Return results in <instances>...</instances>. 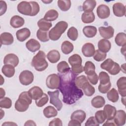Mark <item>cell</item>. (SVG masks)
<instances>
[{"instance_id": "f1b7e54d", "label": "cell", "mask_w": 126, "mask_h": 126, "mask_svg": "<svg viewBox=\"0 0 126 126\" xmlns=\"http://www.w3.org/2000/svg\"><path fill=\"white\" fill-rule=\"evenodd\" d=\"M96 5V2L94 0H85L82 6L84 12H92Z\"/></svg>"}, {"instance_id": "9c48e42d", "label": "cell", "mask_w": 126, "mask_h": 126, "mask_svg": "<svg viewBox=\"0 0 126 126\" xmlns=\"http://www.w3.org/2000/svg\"><path fill=\"white\" fill-rule=\"evenodd\" d=\"M116 126H123L126 123V114L125 111L119 110L116 111L114 118H113Z\"/></svg>"}, {"instance_id": "7402d4cb", "label": "cell", "mask_w": 126, "mask_h": 126, "mask_svg": "<svg viewBox=\"0 0 126 126\" xmlns=\"http://www.w3.org/2000/svg\"><path fill=\"white\" fill-rule=\"evenodd\" d=\"M14 38L12 34L4 32L0 34V43L1 45H9L13 43Z\"/></svg>"}, {"instance_id": "484cf974", "label": "cell", "mask_w": 126, "mask_h": 126, "mask_svg": "<svg viewBox=\"0 0 126 126\" xmlns=\"http://www.w3.org/2000/svg\"><path fill=\"white\" fill-rule=\"evenodd\" d=\"M86 113L82 110H77L74 111L70 117L71 119L77 120L81 123L83 122L86 118Z\"/></svg>"}, {"instance_id": "8992f818", "label": "cell", "mask_w": 126, "mask_h": 126, "mask_svg": "<svg viewBox=\"0 0 126 126\" xmlns=\"http://www.w3.org/2000/svg\"><path fill=\"white\" fill-rule=\"evenodd\" d=\"M48 94L50 97V103L55 106L57 110L60 111L62 108L63 104L59 98V91L56 90L54 92L48 91Z\"/></svg>"}, {"instance_id": "94428289", "label": "cell", "mask_w": 126, "mask_h": 126, "mask_svg": "<svg viewBox=\"0 0 126 126\" xmlns=\"http://www.w3.org/2000/svg\"><path fill=\"white\" fill-rule=\"evenodd\" d=\"M24 126H36V124L32 120H28L25 123Z\"/></svg>"}, {"instance_id": "9f6ffc18", "label": "cell", "mask_w": 126, "mask_h": 126, "mask_svg": "<svg viewBox=\"0 0 126 126\" xmlns=\"http://www.w3.org/2000/svg\"><path fill=\"white\" fill-rule=\"evenodd\" d=\"M63 125L62 121L59 118H55L52 120L49 124V126H62Z\"/></svg>"}, {"instance_id": "4dcf8cb0", "label": "cell", "mask_w": 126, "mask_h": 126, "mask_svg": "<svg viewBox=\"0 0 126 126\" xmlns=\"http://www.w3.org/2000/svg\"><path fill=\"white\" fill-rule=\"evenodd\" d=\"M59 16V13L55 9H50L48 10L45 14L44 19L49 22L56 20Z\"/></svg>"}, {"instance_id": "7c38bea8", "label": "cell", "mask_w": 126, "mask_h": 126, "mask_svg": "<svg viewBox=\"0 0 126 126\" xmlns=\"http://www.w3.org/2000/svg\"><path fill=\"white\" fill-rule=\"evenodd\" d=\"M95 52L94 46L91 43H86L82 47V52L85 57H92L94 56Z\"/></svg>"}, {"instance_id": "d590c367", "label": "cell", "mask_w": 126, "mask_h": 126, "mask_svg": "<svg viewBox=\"0 0 126 126\" xmlns=\"http://www.w3.org/2000/svg\"><path fill=\"white\" fill-rule=\"evenodd\" d=\"M107 97L109 100L112 102H116L119 100V93L115 88L111 89L108 91Z\"/></svg>"}, {"instance_id": "ac0fdd59", "label": "cell", "mask_w": 126, "mask_h": 126, "mask_svg": "<svg viewBox=\"0 0 126 126\" xmlns=\"http://www.w3.org/2000/svg\"><path fill=\"white\" fill-rule=\"evenodd\" d=\"M28 93L32 99L35 100L41 97L43 94L42 90L38 86L32 87L29 90Z\"/></svg>"}, {"instance_id": "603a6c76", "label": "cell", "mask_w": 126, "mask_h": 126, "mask_svg": "<svg viewBox=\"0 0 126 126\" xmlns=\"http://www.w3.org/2000/svg\"><path fill=\"white\" fill-rule=\"evenodd\" d=\"M60 54L57 50H51L47 55V59L52 63H57L60 60Z\"/></svg>"}, {"instance_id": "680465c9", "label": "cell", "mask_w": 126, "mask_h": 126, "mask_svg": "<svg viewBox=\"0 0 126 126\" xmlns=\"http://www.w3.org/2000/svg\"><path fill=\"white\" fill-rule=\"evenodd\" d=\"M68 126H81V123L78 121L77 120H74V119H71V120L69 122V123L68 124Z\"/></svg>"}, {"instance_id": "cb8c5ba5", "label": "cell", "mask_w": 126, "mask_h": 126, "mask_svg": "<svg viewBox=\"0 0 126 126\" xmlns=\"http://www.w3.org/2000/svg\"><path fill=\"white\" fill-rule=\"evenodd\" d=\"M116 63V62H114L111 59L109 58L101 63L100 67L102 69L107 71L109 73H110L115 67Z\"/></svg>"}, {"instance_id": "db71d44e", "label": "cell", "mask_w": 126, "mask_h": 126, "mask_svg": "<svg viewBox=\"0 0 126 126\" xmlns=\"http://www.w3.org/2000/svg\"><path fill=\"white\" fill-rule=\"evenodd\" d=\"M99 125V124L97 122L94 116L89 117L85 124V126H98Z\"/></svg>"}, {"instance_id": "f35d334b", "label": "cell", "mask_w": 126, "mask_h": 126, "mask_svg": "<svg viewBox=\"0 0 126 126\" xmlns=\"http://www.w3.org/2000/svg\"><path fill=\"white\" fill-rule=\"evenodd\" d=\"M95 65L94 63L91 61H87L85 63L84 67V71L87 75L91 74L95 72Z\"/></svg>"}, {"instance_id": "83f0119b", "label": "cell", "mask_w": 126, "mask_h": 126, "mask_svg": "<svg viewBox=\"0 0 126 126\" xmlns=\"http://www.w3.org/2000/svg\"><path fill=\"white\" fill-rule=\"evenodd\" d=\"M105 103V101L104 97L100 95H97L94 97L91 101L92 106L96 108L102 107L104 105Z\"/></svg>"}, {"instance_id": "5b68a950", "label": "cell", "mask_w": 126, "mask_h": 126, "mask_svg": "<svg viewBox=\"0 0 126 126\" xmlns=\"http://www.w3.org/2000/svg\"><path fill=\"white\" fill-rule=\"evenodd\" d=\"M60 83V78L57 74L53 73L49 75L46 80V85L50 89H59Z\"/></svg>"}, {"instance_id": "f6af8a7d", "label": "cell", "mask_w": 126, "mask_h": 126, "mask_svg": "<svg viewBox=\"0 0 126 126\" xmlns=\"http://www.w3.org/2000/svg\"><path fill=\"white\" fill-rule=\"evenodd\" d=\"M98 78L100 84L101 85H105L110 82L109 75L104 71H101L99 73Z\"/></svg>"}, {"instance_id": "e575fe53", "label": "cell", "mask_w": 126, "mask_h": 126, "mask_svg": "<svg viewBox=\"0 0 126 126\" xmlns=\"http://www.w3.org/2000/svg\"><path fill=\"white\" fill-rule=\"evenodd\" d=\"M116 44L119 46H124L126 45V34L124 32L118 33L115 38Z\"/></svg>"}, {"instance_id": "44dd1931", "label": "cell", "mask_w": 126, "mask_h": 126, "mask_svg": "<svg viewBox=\"0 0 126 126\" xmlns=\"http://www.w3.org/2000/svg\"><path fill=\"white\" fill-rule=\"evenodd\" d=\"M25 20L23 18L18 15H14L11 17L10 24L14 28H18L24 25Z\"/></svg>"}, {"instance_id": "c3c4849f", "label": "cell", "mask_w": 126, "mask_h": 126, "mask_svg": "<svg viewBox=\"0 0 126 126\" xmlns=\"http://www.w3.org/2000/svg\"><path fill=\"white\" fill-rule=\"evenodd\" d=\"M95 118L99 124L103 123L106 119V116L103 110L97 111L95 114Z\"/></svg>"}, {"instance_id": "52a82bcc", "label": "cell", "mask_w": 126, "mask_h": 126, "mask_svg": "<svg viewBox=\"0 0 126 126\" xmlns=\"http://www.w3.org/2000/svg\"><path fill=\"white\" fill-rule=\"evenodd\" d=\"M19 78L21 84L25 86H28L33 82L34 76L33 73L31 71L26 70L21 72Z\"/></svg>"}, {"instance_id": "7dc6e473", "label": "cell", "mask_w": 126, "mask_h": 126, "mask_svg": "<svg viewBox=\"0 0 126 126\" xmlns=\"http://www.w3.org/2000/svg\"><path fill=\"white\" fill-rule=\"evenodd\" d=\"M107 56L106 53L102 52L98 49L96 50L93 56L94 59L97 62H101L104 60Z\"/></svg>"}, {"instance_id": "11a10c76", "label": "cell", "mask_w": 126, "mask_h": 126, "mask_svg": "<svg viewBox=\"0 0 126 126\" xmlns=\"http://www.w3.org/2000/svg\"><path fill=\"white\" fill-rule=\"evenodd\" d=\"M72 71L76 75H78L84 71V67L82 64H77L71 66Z\"/></svg>"}, {"instance_id": "f546056e", "label": "cell", "mask_w": 126, "mask_h": 126, "mask_svg": "<svg viewBox=\"0 0 126 126\" xmlns=\"http://www.w3.org/2000/svg\"><path fill=\"white\" fill-rule=\"evenodd\" d=\"M44 116L47 118L56 117L58 114L57 110L53 106H48L45 107L43 111Z\"/></svg>"}, {"instance_id": "be15d7a7", "label": "cell", "mask_w": 126, "mask_h": 126, "mask_svg": "<svg viewBox=\"0 0 126 126\" xmlns=\"http://www.w3.org/2000/svg\"><path fill=\"white\" fill-rule=\"evenodd\" d=\"M0 98H2V97H3L4 96V95L5 94V92L4 90L2 88H0Z\"/></svg>"}, {"instance_id": "6da1fadb", "label": "cell", "mask_w": 126, "mask_h": 126, "mask_svg": "<svg viewBox=\"0 0 126 126\" xmlns=\"http://www.w3.org/2000/svg\"><path fill=\"white\" fill-rule=\"evenodd\" d=\"M58 74L60 78L59 89L63 94V101L65 104H73L83 96V91L75 84L77 75L72 71L71 68Z\"/></svg>"}, {"instance_id": "2e32d148", "label": "cell", "mask_w": 126, "mask_h": 126, "mask_svg": "<svg viewBox=\"0 0 126 126\" xmlns=\"http://www.w3.org/2000/svg\"><path fill=\"white\" fill-rule=\"evenodd\" d=\"M117 86L118 92L122 97L126 95V77L125 76L120 77L117 82Z\"/></svg>"}, {"instance_id": "6125c7cd", "label": "cell", "mask_w": 126, "mask_h": 126, "mask_svg": "<svg viewBox=\"0 0 126 126\" xmlns=\"http://www.w3.org/2000/svg\"><path fill=\"white\" fill-rule=\"evenodd\" d=\"M17 126V125L13 122H5L4 123L2 124V126Z\"/></svg>"}, {"instance_id": "74e56055", "label": "cell", "mask_w": 126, "mask_h": 126, "mask_svg": "<svg viewBox=\"0 0 126 126\" xmlns=\"http://www.w3.org/2000/svg\"><path fill=\"white\" fill-rule=\"evenodd\" d=\"M71 1L69 0H58V6L63 11H66L69 9L71 6Z\"/></svg>"}, {"instance_id": "f5cc1de1", "label": "cell", "mask_w": 126, "mask_h": 126, "mask_svg": "<svg viewBox=\"0 0 126 126\" xmlns=\"http://www.w3.org/2000/svg\"><path fill=\"white\" fill-rule=\"evenodd\" d=\"M30 2H31V3L32 5V12L31 16H35L36 15H37L38 14V13L39 11V10H40L39 5L38 3L36 1H31Z\"/></svg>"}, {"instance_id": "e7e4bbea", "label": "cell", "mask_w": 126, "mask_h": 126, "mask_svg": "<svg viewBox=\"0 0 126 126\" xmlns=\"http://www.w3.org/2000/svg\"><path fill=\"white\" fill-rule=\"evenodd\" d=\"M125 98H126V96H124L122 97V102L123 103L124 105H125Z\"/></svg>"}, {"instance_id": "03108f58", "label": "cell", "mask_w": 126, "mask_h": 126, "mask_svg": "<svg viewBox=\"0 0 126 126\" xmlns=\"http://www.w3.org/2000/svg\"><path fill=\"white\" fill-rule=\"evenodd\" d=\"M52 1L53 0H49V1H46V0H42V1L43 2H44V3H50V2H52Z\"/></svg>"}, {"instance_id": "ab89813d", "label": "cell", "mask_w": 126, "mask_h": 126, "mask_svg": "<svg viewBox=\"0 0 126 126\" xmlns=\"http://www.w3.org/2000/svg\"><path fill=\"white\" fill-rule=\"evenodd\" d=\"M84 94L88 96H92L95 93L94 88L91 85L89 82H88L85 85V86L82 88Z\"/></svg>"}, {"instance_id": "4316f807", "label": "cell", "mask_w": 126, "mask_h": 126, "mask_svg": "<svg viewBox=\"0 0 126 126\" xmlns=\"http://www.w3.org/2000/svg\"><path fill=\"white\" fill-rule=\"evenodd\" d=\"M1 71L4 76L10 78L13 77L14 75L15 70L14 66L10 64H5L2 66Z\"/></svg>"}, {"instance_id": "ee69618b", "label": "cell", "mask_w": 126, "mask_h": 126, "mask_svg": "<svg viewBox=\"0 0 126 126\" xmlns=\"http://www.w3.org/2000/svg\"><path fill=\"white\" fill-rule=\"evenodd\" d=\"M12 106L11 100L7 97H3L0 98V107L6 109L10 108Z\"/></svg>"}, {"instance_id": "3957f363", "label": "cell", "mask_w": 126, "mask_h": 126, "mask_svg": "<svg viewBox=\"0 0 126 126\" xmlns=\"http://www.w3.org/2000/svg\"><path fill=\"white\" fill-rule=\"evenodd\" d=\"M45 58V53L43 51H38L32 58L31 63L32 65L38 71H42L45 70L48 66V63Z\"/></svg>"}, {"instance_id": "8fae6325", "label": "cell", "mask_w": 126, "mask_h": 126, "mask_svg": "<svg viewBox=\"0 0 126 126\" xmlns=\"http://www.w3.org/2000/svg\"><path fill=\"white\" fill-rule=\"evenodd\" d=\"M96 13L99 18L106 19L110 16V9L106 5L100 4L97 7Z\"/></svg>"}, {"instance_id": "4fadbf2b", "label": "cell", "mask_w": 126, "mask_h": 126, "mask_svg": "<svg viewBox=\"0 0 126 126\" xmlns=\"http://www.w3.org/2000/svg\"><path fill=\"white\" fill-rule=\"evenodd\" d=\"M19 62L18 57L15 54L12 53L7 54L3 59V63L4 64H10L14 67L17 66Z\"/></svg>"}, {"instance_id": "bcb514c9", "label": "cell", "mask_w": 126, "mask_h": 126, "mask_svg": "<svg viewBox=\"0 0 126 126\" xmlns=\"http://www.w3.org/2000/svg\"><path fill=\"white\" fill-rule=\"evenodd\" d=\"M48 100L49 98L47 94H46L45 93H43L42 96L41 97L37 99V100H35V103L37 106L41 107L48 102Z\"/></svg>"}, {"instance_id": "5bb4252c", "label": "cell", "mask_w": 126, "mask_h": 126, "mask_svg": "<svg viewBox=\"0 0 126 126\" xmlns=\"http://www.w3.org/2000/svg\"><path fill=\"white\" fill-rule=\"evenodd\" d=\"M114 14L117 17H122L125 15L126 7L121 2H116L113 5Z\"/></svg>"}, {"instance_id": "f907efd6", "label": "cell", "mask_w": 126, "mask_h": 126, "mask_svg": "<svg viewBox=\"0 0 126 126\" xmlns=\"http://www.w3.org/2000/svg\"><path fill=\"white\" fill-rule=\"evenodd\" d=\"M87 79L92 84L96 85L98 82V76L97 74L94 72L91 74L87 75Z\"/></svg>"}, {"instance_id": "7a4b0ae2", "label": "cell", "mask_w": 126, "mask_h": 126, "mask_svg": "<svg viewBox=\"0 0 126 126\" xmlns=\"http://www.w3.org/2000/svg\"><path fill=\"white\" fill-rule=\"evenodd\" d=\"M32 98L28 92L21 93L15 103V108L18 112H25L28 110L32 103Z\"/></svg>"}, {"instance_id": "7bdbcfd3", "label": "cell", "mask_w": 126, "mask_h": 126, "mask_svg": "<svg viewBox=\"0 0 126 126\" xmlns=\"http://www.w3.org/2000/svg\"><path fill=\"white\" fill-rule=\"evenodd\" d=\"M67 35L68 37L73 41H75L77 39L78 36V32L77 30L74 27H70L67 32Z\"/></svg>"}, {"instance_id": "d6a6232c", "label": "cell", "mask_w": 126, "mask_h": 126, "mask_svg": "<svg viewBox=\"0 0 126 126\" xmlns=\"http://www.w3.org/2000/svg\"><path fill=\"white\" fill-rule=\"evenodd\" d=\"M37 26L40 30L48 32L52 26V24L51 22L47 21L44 18H42L37 22Z\"/></svg>"}, {"instance_id": "6f0895ef", "label": "cell", "mask_w": 126, "mask_h": 126, "mask_svg": "<svg viewBox=\"0 0 126 126\" xmlns=\"http://www.w3.org/2000/svg\"><path fill=\"white\" fill-rule=\"evenodd\" d=\"M0 15L1 16L2 14L5 13L7 9V4L4 1H0Z\"/></svg>"}, {"instance_id": "681fc988", "label": "cell", "mask_w": 126, "mask_h": 126, "mask_svg": "<svg viewBox=\"0 0 126 126\" xmlns=\"http://www.w3.org/2000/svg\"><path fill=\"white\" fill-rule=\"evenodd\" d=\"M57 67L59 73H63L70 68L68 64L66 62L64 61L60 62L57 64Z\"/></svg>"}, {"instance_id": "9a60e30c", "label": "cell", "mask_w": 126, "mask_h": 126, "mask_svg": "<svg viewBox=\"0 0 126 126\" xmlns=\"http://www.w3.org/2000/svg\"><path fill=\"white\" fill-rule=\"evenodd\" d=\"M16 35L18 40L20 42H23L30 36L31 32L29 29L25 28L18 30Z\"/></svg>"}, {"instance_id": "d6986e66", "label": "cell", "mask_w": 126, "mask_h": 126, "mask_svg": "<svg viewBox=\"0 0 126 126\" xmlns=\"http://www.w3.org/2000/svg\"><path fill=\"white\" fill-rule=\"evenodd\" d=\"M97 46L99 51L106 53L110 50L111 44L108 40L106 39H102L98 41Z\"/></svg>"}, {"instance_id": "30bf717a", "label": "cell", "mask_w": 126, "mask_h": 126, "mask_svg": "<svg viewBox=\"0 0 126 126\" xmlns=\"http://www.w3.org/2000/svg\"><path fill=\"white\" fill-rule=\"evenodd\" d=\"M98 31L100 36L106 39L111 38L114 35V29L112 26L100 27Z\"/></svg>"}, {"instance_id": "836d02e7", "label": "cell", "mask_w": 126, "mask_h": 126, "mask_svg": "<svg viewBox=\"0 0 126 126\" xmlns=\"http://www.w3.org/2000/svg\"><path fill=\"white\" fill-rule=\"evenodd\" d=\"M74 48L73 45L69 41H63L61 45V50L64 54H69L73 51Z\"/></svg>"}, {"instance_id": "8d00e7d4", "label": "cell", "mask_w": 126, "mask_h": 126, "mask_svg": "<svg viewBox=\"0 0 126 126\" xmlns=\"http://www.w3.org/2000/svg\"><path fill=\"white\" fill-rule=\"evenodd\" d=\"M82 62L81 57L77 54L72 55L68 58V63L71 66L77 64H82Z\"/></svg>"}, {"instance_id": "ba28073f", "label": "cell", "mask_w": 126, "mask_h": 126, "mask_svg": "<svg viewBox=\"0 0 126 126\" xmlns=\"http://www.w3.org/2000/svg\"><path fill=\"white\" fill-rule=\"evenodd\" d=\"M17 10L22 14L31 16L32 12V7L30 1H22L18 4Z\"/></svg>"}, {"instance_id": "ffe728a7", "label": "cell", "mask_w": 126, "mask_h": 126, "mask_svg": "<svg viewBox=\"0 0 126 126\" xmlns=\"http://www.w3.org/2000/svg\"><path fill=\"white\" fill-rule=\"evenodd\" d=\"M103 111L106 115L107 120L113 119L117 111L116 108L110 104L105 105L104 107Z\"/></svg>"}, {"instance_id": "91938a15", "label": "cell", "mask_w": 126, "mask_h": 126, "mask_svg": "<svg viewBox=\"0 0 126 126\" xmlns=\"http://www.w3.org/2000/svg\"><path fill=\"white\" fill-rule=\"evenodd\" d=\"M103 126H116L114 120H107V121L103 124Z\"/></svg>"}, {"instance_id": "e0dca14e", "label": "cell", "mask_w": 126, "mask_h": 126, "mask_svg": "<svg viewBox=\"0 0 126 126\" xmlns=\"http://www.w3.org/2000/svg\"><path fill=\"white\" fill-rule=\"evenodd\" d=\"M26 46L28 50L31 52H35L40 49V44L37 40L32 38L26 42Z\"/></svg>"}, {"instance_id": "1f68e13d", "label": "cell", "mask_w": 126, "mask_h": 126, "mask_svg": "<svg viewBox=\"0 0 126 126\" xmlns=\"http://www.w3.org/2000/svg\"><path fill=\"white\" fill-rule=\"evenodd\" d=\"M95 19V15L93 12H84L81 16L82 21L84 23H91Z\"/></svg>"}, {"instance_id": "60d3db41", "label": "cell", "mask_w": 126, "mask_h": 126, "mask_svg": "<svg viewBox=\"0 0 126 126\" xmlns=\"http://www.w3.org/2000/svg\"><path fill=\"white\" fill-rule=\"evenodd\" d=\"M75 82L76 86L80 89H82L86 84L89 82L87 78L85 75H81L77 77Z\"/></svg>"}, {"instance_id": "816d5d0a", "label": "cell", "mask_w": 126, "mask_h": 126, "mask_svg": "<svg viewBox=\"0 0 126 126\" xmlns=\"http://www.w3.org/2000/svg\"><path fill=\"white\" fill-rule=\"evenodd\" d=\"M111 83L110 82L105 85H101L99 84L98 87V89L99 92H100L101 93L106 94L109 90V89L111 88Z\"/></svg>"}, {"instance_id": "b9f144b4", "label": "cell", "mask_w": 126, "mask_h": 126, "mask_svg": "<svg viewBox=\"0 0 126 126\" xmlns=\"http://www.w3.org/2000/svg\"><path fill=\"white\" fill-rule=\"evenodd\" d=\"M36 36L37 38L42 42H47L49 40V34H48V32L46 31L38 29L36 32Z\"/></svg>"}, {"instance_id": "277c9868", "label": "cell", "mask_w": 126, "mask_h": 126, "mask_svg": "<svg viewBox=\"0 0 126 126\" xmlns=\"http://www.w3.org/2000/svg\"><path fill=\"white\" fill-rule=\"evenodd\" d=\"M68 27L67 22L63 21L58 22L56 25L49 32V37L53 41L59 39L62 34L64 32Z\"/></svg>"}, {"instance_id": "d4e9b609", "label": "cell", "mask_w": 126, "mask_h": 126, "mask_svg": "<svg viewBox=\"0 0 126 126\" xmlns=\"http://www.w3.org/2000/svg\"><path fill=\"white\" fill-rule=\"evenodd\" d=\"M83 32L87 37L92 38L96 35L97 29L95 27L93 26H87L83 28Z\"/></svg>"}]
</instances>
